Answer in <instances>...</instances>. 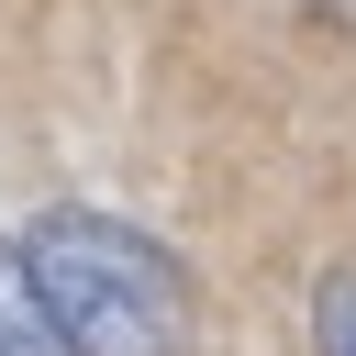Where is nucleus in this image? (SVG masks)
Here are the masks:
<instances>
[{"label": "nucleus", "mask_w": 356, "mask_h": 356, "mask_svg": "<svg viewBox=\"0 0 356 356\" xmlns=\"http://www.w3.org/2000/svg\"><path fill=\"white\" fill-rule=\"evenodd\" d=\"M67 356H189V278L122 211H44L22 245Z\"/></svg>", "instance_id": "nucleus-1"}, {"label": "nucleus", "mask_w": 356, "mask_h": 356, "mask_svg": "<svg viewBox=\"0 0 356 356\" xmlns=\"http://www.w3.org/2000/svg\"><path fill=\"white\" fill-rule=\"evenodd\" d=\"M0 356H67L56 323H44V289H33L22 245H0Z\"/></svg>", "instance_id": "nucleus-2"}, {"label": "nucleus", "mask_w": 356, "mask_h": 356, "mask_svg": "<svg viewBox=\"0 0 356 356\" xmlns=\"http://www.w3.org/2000/svg\"><path fill=\"white\" fill-rule=\"evenodd\" d=\"M312 356H356V267L312 278Z\"/></svg>", "instance_id": "nucleus-3"}]
</instances>
